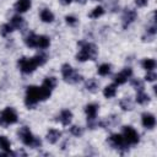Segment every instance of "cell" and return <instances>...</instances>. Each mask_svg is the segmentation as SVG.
Returning <instances> with one entry per match:
<instances>
[{
  "label": "cell",
  "mask_w": 157,
  "mask_h": 157,
  "mask_svg": "<svg viewBox=\"0 0 157 157\" xmlns=\"http://www.w3.org/2000/svg\"><path fill=\"white\" fill-rule=\"evenodd\" d=\"M52 90L44 87L43 85L40 87L38 86H28L26 90V98H25V104L28 108H34L36 104L39 101H45L50 97Z\"/></svg>",
  "instance_id": "1"
},
{
  "label": "cell",
  "mask_w": 157,
  "mask_h": 157,
  "mask_svg": "<svg viewBox=\"0 0 157 157\" xmlns=\"http://www.w3.org/2000/svg\"><path fill=\"white\" fill-rule=\"evenodd\" d=\"M78 45L81 47V50L76 54V59L78 61H86V60H92L96 58L98 49L93 43L88 42H80Z\"/></svg>",
  "instance_id": "2"
},
{
  "label": "cell",
  "mask_w": 157,
  "mask_h": 157,
  "mask_svg": "<svg viewBox=\"0 0 157 157\" xmlns=\"http://www.w3.org/2000/svg\"><path fill=\"white\" fill-rule=\"evenodd\" d=\"M18 136H20L21 141H22L26 146H29V147L36 148V147H39V146L42 145L40 139L36 137V136L31 132V130H29L27 126L20 128V130H18Z\"/></svg>",
  "instance_id": "3"
},
{
  "label": "cell",
  "mask_w": 157,
  "mask_h": 157,
  "mask_svg": "<svg viewBox=\"0 0 157 157\" xmlns=\"http://www.w3.org/2000/svg\"><path fill=\"white\" fill-rule=\"evenodd\" d=\"M16 121H17V113L13 108L6 107L0 113V125L1 126H7L11 124H15Z\"/></svg>",
  "instance_id": "4"
},
{
  "label": "cell",
  "mask_w": 157,
  "mask_h": 157,
  "mask_svg": "<svg viewBox=\"0 0 157 157\" xmlns=\"http://www.w3.org/2000/svg\"><path fill=\"white\" fill-rule=\"evenodd\" d=\"M61 74H63V77L65 81L70 82V83H76V82H80L82 80V76L76 72L70 64H64L61 66Z\"/></svg>",
  "instance_id": "5"
},
{
  "label": "cell",
  "mask_w": 157,
  "mask_h": 157,
  "mask_svg": "<svg viewBox=\"0 0 157 157\" xmlns=\"http://www.w3.org/2000/svg\"><path fill=\"white\" fill-rule=\"evenodd\" d=\"M98 104L96 103H90L85 107V112L87 114V125L88 128L93 129L96 125H98V123L96 121V115H97V112H98Z\"/></svg>",
  "instance_id": "6"
},
{
  "label": "cell",
  "mask_w": 157,
  "mask_h": 157,
  "mask_svg": "<svg viewBox=\"0 0 157 157\" xmlns=\"http://www.w3.org/2000/svg\"><path fill=\"white\" fill-rule=\"evenodd\" d=\"M17 64H18L20 70H21L23 74H31V72H33L34 69L38 66L37 63H36V60H34L33 58H26V56L18 59V63H17Z\"/></svg>",
  "instance_id": "7"
},
{
  "label": "cell",
  "mask_w": 157,
  "mask_h": 157,
  "mask_svg": "<svg viewBox=\"0 0 157 157\" xmlns=\"http://www.w3.org/2000/svg\"><path fill=\"white\" fill-rule=\"evenodd\" d=\"M123 136H124L125 141L129 145H136L140 141V137H139L137 131L132 126H130V125H126V126L123 128Z\"/></svg>",
  "instance_id": "8"
},
{
  "label": "cell",
  "mask_w": 157,
  "mask_h": 157,
  "mask_svg": "<svg viewBox=\"0 0 157 157\" xmlns=\"http://www.w3.org/2000/svg\"><path fill=\"white\" fill-rule=\"evenodd\" d=\"M108 141H109V144L113 146V147H115V148H118V150H128V142L125 141V139H124V136L123 135H120V134H112L110 136H109V139H108Z\"/></svg>",
  "instance_id": "9"
},
{
  "label": "cell",
  "mask_w": 157,
  "mask_h": 157,
  "mask_svg": "<svg viewBox=\"0 0 157 157\" xmlns=\"http://www.w3.org/2000/svg\"><path fill=\"white\" fill-rule=\"evenodd\" d=\"M132 75V70L130 67H124L119 74L114 76V83L115 85H123L128 81V78Z\"/></svg>",
  "instance_id": "10"
},
{
  "label": "cell",
  "mask_w": 157,
  "mask_h": 157,
  "mask_svg": "<svg viewBox=\"0 0 157 157\" xmlns=\"http://www.w3.org/2000/svg\"><path fill=\"white\" fill-rule=\"evenodd\" d=\"M136 18V11L132 9H125L123 13V27L126 28Z\"/></svg>",
  "instance_id": "11"
},
{
  "label": "cell",
  "mask_w": 157,
  "mask_h": 157,
  "mask_svg": "<svg viewBox=\"0 0 157 157\" xmlns=\"http://www.w3.org/2000/svg\"><path fill=\"white\" fill-rule=\"evenodd\" d=\"M141 121H142V125L146 129H152L156 125V118L151 113H144L141 115Z\"/></svg>",
  "instance_id": "12"
},
{
  "label": "cell",
  "mask_w": 157,
  "mask_h": 157,
  "mask_svg": "<svg viewBox=\"0 0 157 157\" xmlns=\"http://www.w3.org/2000/svg\"><path fill=\"white\" fill-rule=\"evenodd\" d=\"M60 136H61V131H59L56 129H49L47 132V140L50 144H56L59 141Z\"/></svg>",
  "instance_id": "13"
},
{
  "label": "cell",
  "mask_w": 157,
  "mask_h": 157,
  "mask_svg": "<svg viewBox=\"0 0 157 157\" xmlns=\"http://www.w3.org/2000/svg\"><path fill=\"white\" fill-rule=\"evenodd\" d=\"M71 119H72V113L69 110V109H64V110H61V113H60V115H59V120H60V123L63 124V125H69L70 123H71Z\"/></svg>",
  "instance_id": "14"
},
{
  "label": "cell",
  "mask_w": 157,
  "mask_h": 157,
  "mask_svg": "<svg viewBox=\"0 0 157 157\" xmlns=\"http://www.w3.org/2000/svg\"><path fill=\"white\" fill-rule=\"evenodd\" d=\"M0 150L7 152L9 155H13L15 156V153L11 152V142H10V140L6 136H2V135L0 136Z\"/></svg>",
  "instance_id": "15"
},
{
  "label": "cell",
  "mask_w": 157,
  "mask_h": 157,
  "mask_svg": "<svg viewBox=\"0 0 157 157\" xmlns=\"http://www.w3.org/2000/svg\"><path fill=\"white\" fill-rule=\"evenodd\" d=\"M31 7V0H18L15 4V10L17 12H26Z\"/></svg>",
  "instance_id": "16"
},
{
  "label": "cell",
  "mask_w": 157,
  "mask_h": 157,
  "mask_svg": "<svg viewBox=\"0 0 157 157\" xmlns=\"http://www.w3.org/2000/svg\"><path fill=\"white\" fill-rule=\"evenodd\" d=\"M50 44V39L47 36H37V43H36V48H40V49H45L48 48Z\"/></svg>",
  "instance_id": "17"
},
{
  "label": "cell",
  "mask_w": 157,
  "mask_h": 157,
  "mask_svg": "<svg viewBox=\"0 0 157 157\" xmlns=\"http://www.w3.org/2000/svg\"><path fill=\"white\" fill-rule=\"evenodd\" d=\"M115 94H117V85L115 83L108 85L103 88V96L105 98H113Z\"/></svg>",
  "instance_id": "18"
},
{
  "label": "cell",
  "mask_w": 157,
  "mask_h": 157,
  "mask_svg": "<svg viewBox=\"0 0 157 157\" xmlns=\"http://www.w3.org/2000/svg\"><path fill=\"white\" fill-rule=\"evenodd\" d=\"M25 43L27 47L29 48H36V43H37V36L33 32H29L26 37H25Z\"/></svg>",
  "instance_id": "19"
},
{
  "label": "cell",
  "mask_w": 157,
  "mask_h": 157,
  "mask_svg": "<svg viewBox=\"0 0 157 157\" xmlns=\"http://www.w3.org/2000/svg\"><path fill=\"white\" fill-rule=\"evenodd\" d=\"M40 20H42L43 22H53L54 15H53V12H52L50 10L43 9V10L40 11Z\"/></svg>",
  "instance_id": "20"
},
{
  "label": "cell",
  "mask_w": 157,
  "mask_h": 157,
  "mask_svg": "<svg viewBox=\"0 0 157 157\" xmlns=\"http://www.w3.org/2000/svg\"><path fill=\"white\" fill-rule=\"evenodd\" d=\"M98 86H99V82H98L96 78H90V80H87L86 83H85V87H86L88 91H91V92H96V91L98 90Z\"/></svg>",
  "instance_id": "21"
},
{
  "label": "cell",
  "mask_w": 157,
  "mask_h": 157,
  "mask_svg": "<svg viewBox=\"0 0 157 157\" xmlns=\"http://www.w3.org/2000/svg\"><path fill=\"white\" fill-rule=\"evenodd\" d=\"M141 65H142L144 69H146L147 71H150V70H153L156 67V61H155V59L147 58V59H144L141 61Z\"/></svg>",
  "instance_id": "22"
},
{
  "label": "cell",
  "mask_w": 157,
  "mask_h": 157,
  "mask_svg": "<svg viewBox=\"0 0 157 157\" xmlns=\"http://www.w3.org/2000/svg\"><path fill=\"white\" fill-rule=\"evenodd\" d=\"M136 102H137L139 104H147V103L150 102V97H148L144 91H137Z\"/></svg>",
  "instance_id": "23"
},
{
  "label": "cell",
  "mask_w": 157,
  "mask_h": 157,
  "mask_svg": "<svg viewBox=\"0 0 157 157\" xmlns=\"http://www.w3.org/2000/svg\"><path fill=\"white\" fill-rule=\"evenodd\" d=\"M119 105H120V108H121L123 110H131L132 107H134V105H132V102H131V99H130L129 97H125V98L120 99Z\"/></svg>",
  "instance_id": "24"
},
{
  "label": "cell",
  "mask_w": 157,
  "mask_h": 157,
  "mask_svg": "<svg viewBox=\"0 0 157 157\" xmlns=\"http://www.w3.org/2000/svg\"><path fill=\"white\" fill-rule=\"evenodd\" d=\"M10 25H11L13 28H21V27L25 25V21H23V18H22L21 16H13V17L11 18Z\"/></svg>",
  "instance_id": "25"
},
{
  "label": "cell",
  "mask_w": 157,
  "mask_h": 157,
  "mask_svg": "<svg viewBox=\"0 0 157 157\" xmlns=\"http://www.w3.org/2000/svg\"><path fill=\"white\" fill-rule=\"evenodd\" d=\"M110 70H112L110 64L104 63V64H102V65L98 67V75H101V76H107V75L110 74Z\"/></svg>",
  "instance_id": "26"
},
{
  "label": "cell",
  "mask_w": 157,
  "mask_h": 157,
  "mask_svg": "<svg viewBox=\"0 0 157 157\" xmlns=\"http://www.w3.org/2000/svg\"><path fill=\"white\" fill-rule=\"evenodd\" d=\"M43 86L49 90H53L56 86V78L55 77H45L43 81Z\"/></svg>",
  "instance_id": "27"
},
{
  "label": "cell",
  "mask_w": 157,
  "mask_h": 157,
  "mask_svg": "<svg viewBox=\"0 0 157 157\" xmlns=\"http://www.w3.org/2000/svg\"><path fill=\"white\" fill-rule=\"evenodd\" d=\"M103 13H104L103 7H102V6H97V7H94V9L91 11L90 17H91V18H98V17H99V16H102Z\"/></svg>",
  "instance_id": "28"
},
{
  "label": "cell",
  "mask_w": 157,
  "mask_h": 157,
  "mask_svg": "<svg viewBox=\"0 0 157 157\" xmlns=\"http://www.w3.org/2000/svg\"><path fill=\"white\" fill-rule=\"evenodd\" d=\"M12 26L10 25V23H4L2 26H1V28H0V33H1V36L2 37H6L7 34H10L11 32H12Z\"/></svg>",
  "instance_id": "29"
},
{
  "label": "cell",
  "mask_w": 157,
  "mask_h": 157,
  "mask_svg": "<svg viewBox=\"0 0 157 157\" xmlns=\"http://www.w3.org/2000/svg\"><path fill=\"white\" fill-rule=\"evenodd\" d=\"M47 54H44V53H39V54H37V55H34L33 56V59L36 60V63H37V65L38 66H40V65H43L45 61H47Z\"/></svg>",
  "instance_id": "30"
},
{
  "label": "cell",
  "mask_w": 157,
  "mask_h": 157,
  "mask_svg": "<svg viewBox=\"0 0 157 157\" xmlns=\"http://www.w3.org/2000/svg\"><path fill=\"white\" fill-rule=\"evenodd\" d=\"M70 132L74 135V136H81L82 134H83V129L81 128V126H77V125H72L71 128H70Z\"/></svg>",
  "instance_id": "31"
},
{
  "label": "cell",
  "mask_w": 157,
  "mask_h": 157,
  "mask_svg": "<svg viewBox=\"0 0 157 157\" xmlns=\"http://www.w3.org/2000/svg\"><path fill=\"white\" fill-rule=\"evenodd\" d=\"M131 85H132V87L136 88L137 91H144V82H142L141 80L134 78V80H131Z\"/></svg>",
  "instance_id": "32"
},
{
  "label": "cell",
  "mask_w": 157,
  "mask_h": 157,
  "mask_svg": "<svg viewBox=\"0 0 157 157\" xmlns=\"http://www.w3.org/2000/svg\"><path fill=\"white\" fill-rule=\"evenodd\" d=\"M156 78H157V75H156V72H153L152 70L147 71V74H146V76H145V80H146V81H150V82H152V81H155Z\"/></svg>",
  "instance_id": "33"
},
{
  "label": "cell",
  "mask_w": 157,
  "mask_h": 157,
  "mask_svg": "<svg viewBox=\"0 0 157 157\" xmlns=\"http://www.w3.org/2000/svg\"><path fill=\"white\" fill-rule=\"evenodd\" d=\"M65 21H66V23L70 25V26L77 25V18H76L75 16H66V17H65Z\"/></svg>",
  "instance_id": "34"
},
{
  "label": "cell",
  "mask_w": 157,
  "mask_h": 157,
  "mask_svg": "<svg viewBox=\"0 0 157 157\" xmlns=\"http://www.w3.org/2000/svg\"><path fill=\"white\" fill-rule=\"evenodd\" d=\"M147 1L148 0H135V4L139 6V7H144L147 5Z\"/></svg>",
  "instance_id": "35"
},
{
  "label": "cell",
  "mask_w": 157,
  "mask_h": 157,
  "mask_svg": "<svg viewBox=\"0 0 157 157\" xmlns=\"http://www.w3.org/2000/svg\"><path fill=\"white\" fill-rule=\"evenodd\" d=\"M59 1H60L63 5H69V4H71L72 0H59Z\"/></svg>",
  "instance_id": "36"
},
{
  "label": "cell",
  "mask_w": 157,
  "mask_h": 157,
  "mask_svg": "<svg viewBox=\"0 0 157 157\" xmlns=\"http://www.w3.org/2000/svg\"><path fill=\"white\" fill-rule=\"evenodd\" d=\"M77 1H78V0H77ZM80 1H81V2H82V4H83V2H85V1H86V0H80Z\"/></svg>",
  "instance_id": "37"
}]
</instances>
